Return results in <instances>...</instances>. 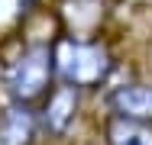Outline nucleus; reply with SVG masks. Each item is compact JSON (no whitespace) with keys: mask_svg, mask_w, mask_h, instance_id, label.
<instances>
[{"mask_svg":"<svg viewBox=\"0 0 152 145\" xmlns=\"http://www.w3.org/2000/svg\"><path fill=\"white\" fill-rule=\"evenodd\" d=\"M52 52H55V78L84 94L100 90L117 68L113 52L104 39H84V36L61 32L52 39Z\"/></svg>","mask_w":152,"mask_h":145,"instance_id":"1","label":"nucleus"},{"mask_svg":"<svg viewBox=\"0 0 152 145\" xmlns=\"http://www.w3.org/2000/svg\"><path fill=\"white\" fill-rule=\"evenodd\" d=\"M81 97H84V90L55 81V87L39 100V129L49 139H65L81 113Z\"/></svg>","mask_w":152,"mask_h":145,"instance_id":"3","label":"nucleus"},{"mask_svg":"<svg viewBox=\"0 0 152 145\" xmlns=\"http://www.w3.org/2000/svg\"><path fill=\"white\" fill-rule=\"evenodd\" d=\"M104 142L107 145H152V123L107 113V119H104Z\"/></svg>","mask_w":152,"mask_h":145,"instance_id":"6","label":"nucleus"},{"mask_svg":"<svg viewBox=\"0 0 152 145\" xmlns=\"http://www.w3.org/2000/svg\"><path fill=\"white\" fill-rule=\"evenodd\" d=\"M55 52H52V39H36L26 42L16 58L7 65L3 71V90L10 100L16 103H39L52 87H55Z\"/></svg>","mask_w":152,"mask_h":145,"instance_id":"2","label":"nucleus"},{"mask_svg":"<svg viewBox=\"0 0 152 145\" xmlns=\"http://www.w3.org/2000/svg\"><path fill=\"white\" fill-rule=\"evenodd\" d=\"M39 136V110L10 100L0 110V145H32Z\"/></svg>","mask_w":152,"mask_h":145,"instance_id":"5","label":"nucleus"},{"mask_svg":"<svg viewBox=\"0 0 152 145\" xmlns=\"http://www.w3.org/2000/svg\"><path fill=\"white\" fill-rule=\"evenodd\" d=\"M104 107L117 116H129V119H142L152 123V84L142 81H129V84L110 87L104 94Z\"/></svg>","mask_w":152,"mask_h":145,"instance_id":"4","label":"nucleus"}]
</instances>
